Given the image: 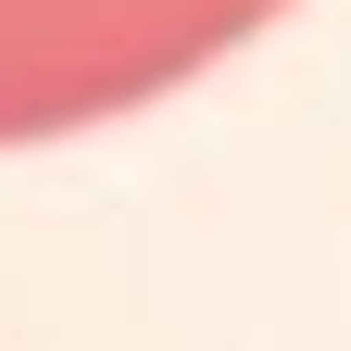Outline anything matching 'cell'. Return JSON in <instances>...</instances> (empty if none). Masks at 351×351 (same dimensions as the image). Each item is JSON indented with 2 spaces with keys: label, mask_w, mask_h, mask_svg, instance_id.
Masks as SVG:
<instances>
[{
  "label": "cell",
  "mask_w": 351,
  "mask_h": 351,
  "mask_svg": "<svg viewBox=\"0 0 351 351\" xmlns=\"http://www.w3.org/2000/svg\"><path fill=\"white\" fill-rule=\"evenodd\" d=\"M276 13L289 0H0V151L138 113Z\"/></svg>",
  "instance_id": "cell-1"
}]
</instances>
